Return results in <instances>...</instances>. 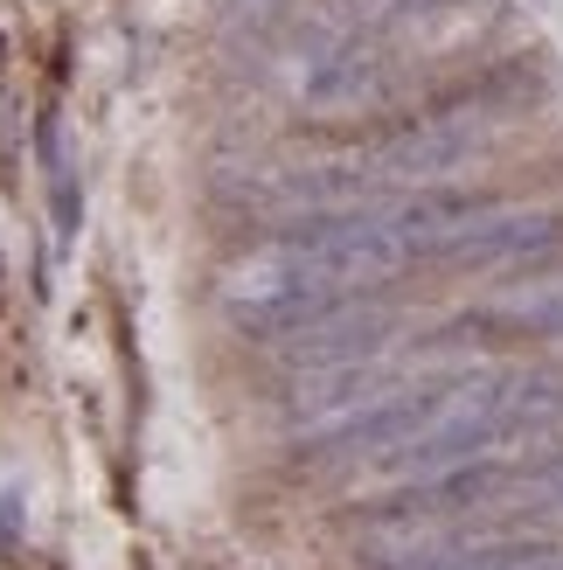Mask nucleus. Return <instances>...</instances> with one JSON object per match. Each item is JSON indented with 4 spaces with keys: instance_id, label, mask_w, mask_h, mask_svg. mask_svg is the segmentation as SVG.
Listing matches in <instances>:
<instances>
[{
    "instance_id": "obj_7",
    "label": "nucleus",
    "mask_w": 563,
    "mask_h": 570,
    "mask_svg": "<svg viewBox=\"0 0 563 570\" xmlns=\"http://www.w3.org/2000/svg\"><path fill=\"white\" fill-rule=\"evenodd\" d=\"M460 334H501V341H563V272L550 278H529V285H508L494 306L466 313V321L445 327V341Z\"/></svg>"
},
{
    "instance_id": "obj_1",
    "label": "nucleus",
    "mask_w": 563,
    "mask_h": 570,
    "mask_svg": "<svg viewBox=\"0 0 563 570\" xmlns=\"http://www.w3.org/2000/svg\"><path fill=\"white\" fill-rule=\"evenodd\" d=\"M466 376H432V383H404V390H383V396H369L362 411H348V417H334V424H320V432H306V445H299V460L306 466H334V460H389V452H404L425 424L453 404V390H460Z\"/></svg>"
},
{
    "instance_id": "obj_6",
    "label": "nucleus",
    "mask_w": 563,
    "mask_h": 570,
    "mask_svg": "<svg viewBox=\"0 0 563 570\" xmlns=\"http://www.w3.org/2000/svg\"><path fill=\"white\" fill-rule=\"evenodd\" d=\"M515 466L508 460H473V466H445L425 480H404L397 494H383V515L389 522H445V515H473V508H494L501 494L515 488Z\"/></svg>"
},
{
    "instance_id": "obj_5",
    "label": "nucleus",
    "mask_w": 563,
    "mask_h": 570,
    "mask_svg": "<svg viewBox=\"0 0 563 570\" xmlns=\"http://www.w3.org/2000/svg\"><path fill=\"white\" fill-rule=\"evenodd\" d=\"M389 83H397L389 56L376 42H362V36H342V42H327L320 56H306L299 105H314V111H362V105H383Z\"/></svg>"
},
{
    "instance_id": "obj_4",
    "label": "nucleus",
    "mask_w": 563,
    "mask_h": 570,
    "mask_svg": "<svg viewBox=\"0 0 563 570\" xmlns=\"http://www.w3.org/2000/svg\"><path fill=\"white\" fill-rule=\"evenodd\" d=\"M404 334V313H389V306H362V299H348L342 313H327L320 327H306V334H293L286 355L293 368H306V376H320V368H355V362H383V348Z\"/></svg>"
},
{
    "instance_id": "obj_2",
    "label": "nucleus",
    "mask_w": 563,
    "mask_h": 570,
    "mask_svg": "<svg viewBox=\"0 0 563 570\" xmlns=\"http://www.w3.org/2000/svg\"><path fill=\"white\" fill-rule=\"evenodd\" d=\"M362 160H369V175H376V181L438 188V181H453V175H466V167H481V160H487V126L438 111V119H417L411 132L383 139V147H376V154H362Z\"/></svg>"
},
{
    "instance_id": "obj_8",
    "label": "nucleus",
    "mask_w": 563,
    "mask_h": 570,
    "mask_svg": "<svg viewBox=\"0 0 563 570\" xmlns=\"http://www.w3.org/2000/svg\"><path fill=\"white\" fill-rule=\"evenodd\" d=\"M42 160H49V195H56V223L63 237L77 230V175H70V147H63V126L42 119Z\"/></svg>"
},
{
    "instance_id": "obj_9",
    "label": "nucleus",
    "mask_w": 563,
    "mask_h": 570,
    "mask_svg": "<svg viewBox=\"0 0 563 570\" xmlns=\"http://www.w3.org/2000/svg\"><path fill=\"white\" fill-rule=\"evenodd\" d=\"M515 494H522V508H529L536 522L563 529V452H556V460H543V466H529V473L515 480Z\"/></svg>"
},
{
    "instance_id": "obj_3",
    "label": "nucleus",
    "mask_w": 563,
    "mask_h": 570,
    "mask_svg": "<svg viewBox=\"0 0 563 570\" xmlns=\"http://www.w3.org/2000/svg\"><path fill=\"white\" fill-rule=\"evenodd\" d=\"M550 250H563V209H508L494 203L473 230L453 237V250H445L438 265H460V272H522L550 258Z\"/></svg>"
}]
</instances>
